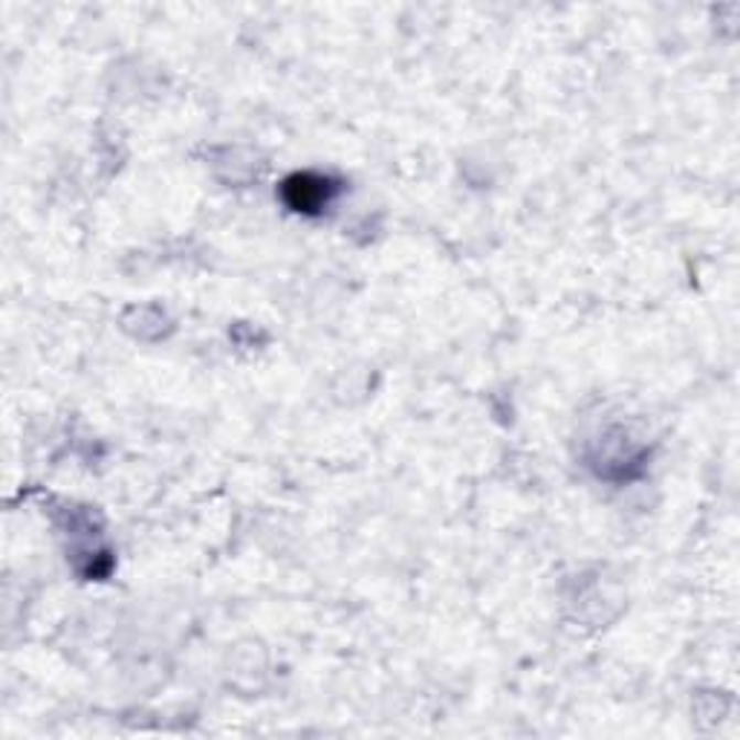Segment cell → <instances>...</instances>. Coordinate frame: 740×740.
Masks as SVG:
<instances>
[{"label":"cell","instance_id":"cell-1","mask_svg":"<svg viewBox=\"0 0 740 740\" xmlns=\"http://www.w3.org/2000/svg\"><path fill=\"white\" fill-rule=\"evenodd\" d=\"M333 191H336V185L330 183L328 176L296 174L283 185V197L296 212H319V208L328 206Z\"/></svg>","mask_w":740,"mask_h":740}]
</instances>
